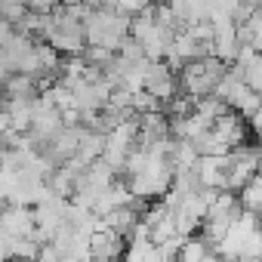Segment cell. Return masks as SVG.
<instances>
[{
    "instance_id": "6da1fadb",
    "label": "cell",
    "mask_w": 262,
    "mask_h": 262,
    "mask_svg": "<svg viewBox=\"0 0 262 262\" xmlns=\"http://www.w3.org/2000/svg\"><path fill=\"white\" fill-rule=\"evenodd\" d=\"M0 228H4L10 237H34V213L19 207H7L0 210Z\"/></svg>"
},
{
    "instance_id": "7a4b0ae2",
    "label": "cell",
    "mask_w": 262,
    "mask_h": 262,
    "mask_svg": "<svg viewBox=\"0 0 262 262\" xmlns=\"http://www.w3.org/2000/svg\"><path fill=\"white\" fill-rule=\"evenodd\" d=\"M207 256V241H185L179 247V262H204Z\"/></svg>"
},
{
    "instance_id": "3957f363",
    "label": "cell",
    "mask_w": 262,
    "mask_h": 262,
    "mask_svg": "<svg viewBox=\"0 0 262 262\" xmlns=\"http://www.w3.org/2000/svg\"><path fill=\"white\" fill-rule=\"evenodd\" d=\"M25 7L31 13H53L59 7V0H25Z\"/></svg>"
}]
</instances>
